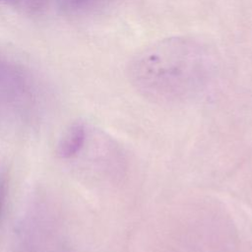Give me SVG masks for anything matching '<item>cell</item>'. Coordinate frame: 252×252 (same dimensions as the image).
<instances>
[{
  "label": "cell",
  "instance_id": "obj_3",
  "mask_svg": "<svg viewBox=\"0 0 252 252\" xmlns=\"http://www.w3.org/2000/svg\"><path fill=\"white\" fill-rule=\"evenodd\" d=\"M5 2L17 9H20L25 12H37L42 9L47 0H0Z\"/></svg>",
  "mask_w": 252,
  "mask_h": 252
},
{
  "label": "cell",
  "instance_id": "obj_2",
  "mask_svg": "<svg viewBox=\"0 0 252 252\" xmlns=\"http://www.w3.org/2000/svg\"><path fill=\"white\" fill-rule=\"evenodd\" d=\"M86 140L85 126L80 122L71 124L60 138L56 154L61 158H70L76 156L83 148Z\"/></svg>",
  "mask_w": 252,
  "mask_h": 252
},
{
  "label": "cell",
  "instance_id": "obj_1",
  "mask_svg": "<svg viewBox=\"0 0 252 252\" xmlns=\"http://www.w3.org/2000/svg\"><path fill=\"white\" fill-rule=\"evenodd\" d=\"M217 70L209 44L189 36L157 41L131 60L128 76L145 97L159 103H180L200 94Z\"/></svg>",
  "mask_w": 252,
  "mask_h": 252
},
{
  "label": "cell",
  "instance_id": "obj_4",
  "mask_svg": "<svg viewBox=\"0 0 252 252\" xmlns=\"http://www.w3.org/2000/svg\"><path fill=\"white\" fill-rule=\"evenodd\" d=\"M106 1L108 0H63V3L70 10L82 11L96 7Z\"/></svg>",
  "mask_w": 252,
  "mask_h": 252
},
{
  "label": "cell",
  "instance_id": "obj_5",
  "mask_svg": "<svg viewBox=\"0 0 252 252\" xmlns=\"http://www.w3.org/2000/svg\"><path fill=\"white\" fill-rule=\"evenodd\" d=\"M4 196H5V181L2 173L0 172V213L2 210L3 202H4Z\"/></svg>",
  "mask_w": 252,
  "mask_h": 252
}]
</instances>
